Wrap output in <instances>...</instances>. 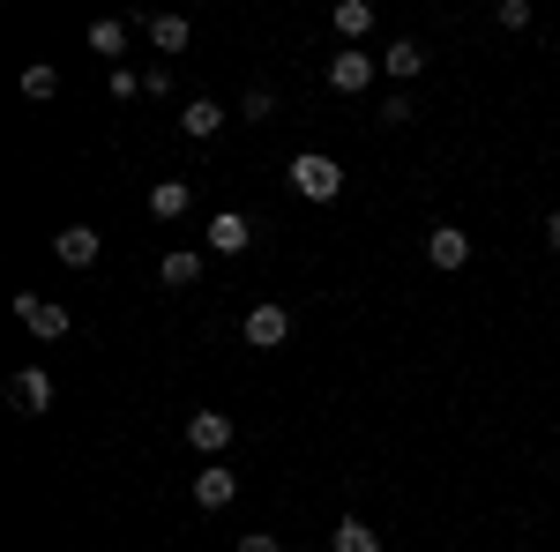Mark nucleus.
<instances>
[{"instance_id": "nucleus-1", "label": "nucleus", "mask_w": 560, "mask_h": 552, "mask_svg": "<svg viewBox=\"0 0 560 552\" xmlns=\"http://www.w3.org/2000/svg\"><path fill=\"white\" fill-rule=\"evenodd\" d=\"M292 187H300L306 202H337V195H345V165L322 157V150H300V157H292Z\"/></svg>"}, {"instance_id": "nucleus-2", "label": "nucleus", "mask_w": 560, "mask_h": 552, "mask_svg": "<svg viewBox=\"0 0 560 552\" xmlns=\"http://www.w3.org/2000/svg\"><path fill=\"white\" fill-rule=\"evenodd\" d=\"M202 247H210V255H247V247H255V216L247 210H217L210 224H202Z\"/></svg>"}, {"instance_id": "nucleus-3", "label": "nucleus", "mask_w": 560, "mask_h": 552, "mask_svg": "<svg viewBox=\"0 0 560 552\" xmlns=\"http://www.w3.org/2000/svg\"><path fill=\"white\" fill-rule=\"evenodd\" d=\"M15 321H23L38 343H52V337H68V329H75V321H68V306H60V298H38V292H15Z\"/></svg>"}, {"instance_id": "nucleus-4", "label": "nucleus", "mask_w": 560, "mask_h": 552, "mask_svg": "<svg viewBox=\"0 0 560 552\" xmlns=\"http://www.w3.org/2000/svg\"><path fill=\"white\" fill-rule=\"evenodd\" d=\"M247 343H255V351L292 343V306H284V298H261V306H247Z\"/></svg>"}, {"instance_id": "nucleus-5", "label": "nucleus", "mask_w": 560, "mask_h": 552, "mask_svg": "<svg viewBox=\"0 0 560 552\" xmlns=\"http://www.w3.org/2000/svg\"><path fill=\"white\" fill-rule=\"evenodd\" d=\"M322 75H329V90H337V97H359V90H366L374 75H382V60H366L359 45H345V52H337V60L322 68Z\"/></svg>"}, {"instance_id": "nucleus-6", "label": "nucleus", "mask_w": 560, "mask_h": 552, "mask_svg": "<svg viewBox=\"0 0 560 552\" xmlns=\"http://www.w3.org/2000/svg\"><path fill=\"white\" fill-rule=\"evenodd\" d=\"M8 396H15V411H38V419H45L60 388H52V374H45V366H23V374L8 381Z\"/></svg>"}, {"instance_id": "nucleus-7", "label": "nucleus", "mask_w": 560, "mask_h": 552, "mask_svg": "<svg viewBox=\"0 0 560 552\" xmlns=\"http://www.w3.org/2000/svg\"><path fill=\"white\" fill-rule=\"evenodd\" d=\"M232 501H240V478H232V470L224 463H210V470H195V508H232Z\"/></svg>"}, {"instance_id": "nucleus-8", "label": "nucleus", "mask_w": 560, "mask_h": 552, "mask_svg": "<svg viewBox=\"0 0 560 552\" xmlns=\"http://www.w3.org/2000/svg\"><path fill=\"white\" fill-rule=\"evenodd\" d=\"M427 261H433V269H464V261H471L464 224H433V232H427Z\"/></svg>"}, {"instance_id": "nucleus-9", "label": "nucleus", "mask_w": 560, "mask_h": 552, "mask_svg": "<svg viewBox=\"0 0 560 552\" xmlns=\"http://www.w3.org/2000/svg\"><path fill=\"white\" fill-rule=\"evenodd\" d=\"M232 433H240V425L224 419V411H195V419H187V441H195L202 456H224V448H232Z\"/></svg>"}, {"instance_id": "nucleus-10", "label": "nucleus", "mask_w": 560, "mask_h": 552, "mask_svg": "<svg viewBox=\"0 0 560 552\" xmlns=\"http://www.w3.org/2000/svg\"><path fill=\"white\" fill-rule=\"evenodd\" d=\"M97 247H105V239H97L90 224H68V232L52 239V255L68 261V269H90V261H97Z\"/></svg>"}, {"instance_id": "nucleus-11", "label": "nucleus", "mask_w": 560, "mask_h": 552, "mask_svg": "<svg viewBox=\"0 0 560 552\" xmlns=\"http://www.w3.org/2000/svg\"><path fill=\"white\" fill-rule=\"evenodd\" d=\"M427 68V45L419 38H388V52H382V75H396V83H411Z\"/></svg>"}, {"instance_id": "nucleus-12", "label": "nucleus", "mask_w": 560, "mask_h": 552, "mask_svg": "<svg viewBox=\"0 0 560 552\" xmlns=\"http://www.w3.org/2000/svg\"><path fill=\"white\" fill-rule=\"evenodd\" d=\"M179 128L195 134V142H210V134L224 128V105H217V97H187V105H179Z\"/></svg>"}, {"instance_id": "nucleus-13", "label": "nucleus", "mask_w": 560, "mask_h": 552, "mask_svg": "<svg viewBox=\"0 0 560 552\" xmlns=\"http://www.w3.org/2000/svg\"><path fill=\"white\" fill-rule=\"evenodd\" d=\"M142 31H150L158 52H187V38H195V23H187V15H142Z\"/></svg>"}, {"instance_id": "nucleus-14", "label": "nucleus", "mask_w": 560, "mask_h": 552, "mask_svg": "<svg viewBox=\"0 0 560 552\" xmlns=\"http://www.w3.org/2000/svg\"><path fill=\"white\" fill-rule=\"evenodd\" d=\"M158 277H165L173 292H195V284H202V255H195V247H173V255L158 261Z\"/></svg>"}, {"instance_id": "nucleus-15", "label": "nucleus", "mask_w": 560, "mask_h": 552, "mask_svg": "<svg viewBox=\"0 0 560 552\" xmlns=\"http://www.w3.org/2000/svg\"><path fill=\"white\" fill-rule=\"evenodd\" d=\"M83 38H90V52H97V60H120V52H128V23H120V15H97Z\"/></svg>"}, {"instance_id": "nucleus-16", "label": "nucleus", "mask_w": 560, "mask_h": 552, "mask_svg": "<svg viewBox=\"0 0 560 552\" xmlns=\"http://www.w3.org/2000/svg\"><path fill=\"white\" fill-rule=\"evenodd\" d=\"M329 23H337V38H345V45H359L366 31H374V0H337Z\"/></svg>"}, {"instance_id": "nucleus-17", "label": "nucleus", "mask_w": 560, "mask_h": 552, "mask_svg": "<svg viewBox=\"0 0 560 552\" xmlns=\"http://www.w3.org/2000/svg\"><path fill=\"white\" fill-rule=\"evenodd\" d=\"M187 202H195V195H187V179H158V187H150V216H158V224L187 216Z\"/></svg>"}, {"instance_id": "nucleus-18", "label": "nucleus", "mask_w": 560, "mask_h": 552, "mask_svg": "<svg viewBox=\"0 0 560 552\" xmlns=\"http://www.w3.org/2000/svg\"><path fill=\"white\" fill-rule=\"evenodd\" d=\"M329 552H382V538H374V522H359V515H345V522L329 530Z\"/></svg>"}, {"instance_id": "nucleus-19", "label": "nucleus", "mask_w": 560, "mask_h": 552, "mask_svg": "<svg viewBox=\"0 0 560 552\" xmlns=\"http://www.w3.org/2000/svg\"><path fill=\"white\" fill-rule=\"evenodd\" d=\"M52 90H60V68L52 60H31L23 68V97H52Z\"/></svg>"}, {"instance_id": "nucleus-20", "label": "nucleus", "mask_w": 560, "mask_h": 552, "mask_svg": "<svg viewBox=\"0 0 560 552\" xmlns=\"http://www.w3.org/2000/svg\"><path fill=\"white\" fill-rule=\"evenodd\" d=\"M493 23H501V31H530V0H501Z\"/></svg>"}, {"instance_id": "nucleus-21", "label": "nucleus", "mask_w": 560, "mask_h": 552, "mask_svg": "<svg viewBox=\"0 0 560 552\" xmlns=\"http://www.w3.org/2000/svg\"><path fill=\"white\" fill-rule=\"evenodd\" d=\"M374 120H382V128H404V120H411V97H404V90L382 97V113H374Z\"/></svg>"}, {"instance_id": "nucleus-22", "label": "nucleus", "mask_w": 560, "mask_h": 552, "mask_svg": "<svg viewBox=\"0 0 560 552\" xmlns=\"http://www.w3.org/2000/svg\"><path fill=\"white\" fill-rule=\"evenodd\" d=\"M240 113H247V120H269V113H277V97H269V90H247V97H240Z\"/></svg>"}, {"instance_id": "nucleus-23", "label": "nucleus", "mask_w": 560, "mask_h": 552, "mask_svg": "<svg viewBox=\"0 0 560 552\" xmlns=\"http://www.w3.org/2000/svg\"><path fill=\"white\" fill-rule=\"evenodd\" d=\"M105 83H113V97H135V90H142V75H135V68H113Z\"/></svg>"}, {"instance_id": "nucleus-24", "label": "nucleus", "mask_w": 560, "mask_h": 552, "mask_svg": "<svg viewBox=\"0 0 560 552\" xmlns=\"http://www.w3.org/2000/svg\"><path fill=\"white\" fill-rule=\"evenodd\" d=\"M240 552H284V545H277L269 530H247V538H240Z\"/></svg>"}, {"instance_id": "nucleus-25", "label": "nucleus", "mask_w": 560, "mask_h": 552, "mask_svg": "<svg viewBox=\"0 0 560 552\" xmlns=\"http://www.w3.org/2000/svg\"><path fill=\"white\" fill-rule=\"evenodd\" d=\"M546 247H553V255H560V210L546 216Z\"/></svg>"}]
</instances>
